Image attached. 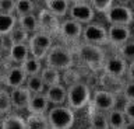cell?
I'll return each mask as SVG.
<instances>
[{"mask_svg": "<svg viewBox=\"0 0 134 129\" xmlns=\"http://www.w3.org/2000/svg\"><path fill=\"white\" fill-rule=\"evenodd\" d=\"M53 44H54L53 37L45 34V32H41V31L34 32V34L29 35V38L27 41L29 56L36 58V59L43 62L46 53L49 52V49L52 48Z\"/></svg>", "mask_w": 134, "mask_h": 129, "instance_id": "5b68a950", "label": "cell"}, {"mask_svg": "<svg viewBox=\"0 0 134 129\" xmlns=\"http://www.w3.org/2000/svg\"><path fill=\"white\" fill-rule=\"evenodd\" d=\"M49 129H70L75 123V112L67 105L50 107L46 112Z\"/></svg>", "mask_w": 134, "mask_h": 129, "instance_id": "277c9868", "label": "cell"}, {"mask_svg": "<svg viewBox=\"0 0 134 129\" xmlns=\"http://www.w3.org/2000/svg\"><path fill=\"white\" fill-rule=\"evenodd\" d=\"M43 65L56 69L59 72H64L67 69L74 68L75 56L73 49L63 44H53L52 48L49 49V52L46 53Z\"/></svg>", "mask_w": 134, "mask_h": 129, "instance_id": "7a4b0ae2", "label": "cell"}, {"mask_svg": "<svg viewBox=\"0 0 134 129\" xmlns=\"http://www.w3.org/2000/svg\"><path fill=\"white\" fill-rule=\"evenodd\" d=\"M70 129H81V128H75V126H73V128H70Z\"/></svg>", "mask_w": 134, "mask_h": 129, "instance_id": "60d3db41", "label": "cell"}, {"mask_svg": "<svg viewBox=\"0 0 134 129\" xmlns=\"http://www.w3.org/2000/svg\"><path fill=\"white\" fill-rule=\"evenodd\" d=\"M81 42L90 44V45H96V47H105L108 45V32L106 27L103 24L91 21L82 25V32H81Z\"/></svg>", "mask_w": 134, "mask_h": 129, "instance_id": "8992f818", "label": "cell"}, {"mask_svg": "<svg viewBox=\"0 0 134 129\" xmlns=\"http://www.w3.org/2000/svg\"><path fill=\"white\" fill-rule=\"evenodd\" d=\"M106 119H108V126L109 129H121L127 122L124 114L121 112L120 108H113V110L106 112Z\"/></svg>", "mask_w": 134, "mask_h": 129, "instance_id": "7402d4cb", "label": "cell"}, {"mask_svg": "<svg viewBox=\"0 0 134 129\" xmlns=\"http://www.w3.org/2000/svg\"><path fill=\"white\" fill-rule=\"evenodd\" d=\"M81 32H82V25L77 21L71 18H64L63 21H60L59 25L57 35L62 39L63 45H77L78 42H81Z\"/></svg>", "mask_w": 134, "mask_h": 129, "instance_id": "52a82bcc", "label": "cell"}, {"mask_svg": "<svg viewBox=\"0 0 134 129\" xmlns=\"http://www.w3.org/2000/svg\"><path fill=\"white\" fill-rule=\"evenodd\" d=\"M35 14H36V21H38V31L45 32V34H48L50 37H56L62 20L56 17L53 13H50L45 7L39 9V11Z\"/></svg>", "mask_w": 134, "mask_h": 129, "instance_id": "30bf717a", "label": "cell"}, {"mask_svg": "<svg viewBox=\"0 0 134 129\" xmlns=\"http://www.w3.org/2000/svg\"><path fill=\"white\" fill-rule=\"evenodd\" d=\"M121 97L124 98V101H133L134 94H133V81H124L123 89L120 91Z\"/></svg>", "mask_w": 134, "mask_h": 129, "instance_id": "e575fe53", "label": "cell"}, {"mask_svg": "<svg viewBox=\"0 0 134 129\" xmlns=\"http://www.w3.org/2000/svg\"><path fill=\"white\" fill-rule=\"evenodd\" d=\"M127 66H129L127 62L124 59H121L117 53H115V55L105 58V62L102 65V70L100 72L105 74H109V76H113V77L124 79V74L127 72Z\"/></svg>", "mask_w": 134, "mask_h": 129, "instance_id": "7c38bea8", "label": "cell"}, {"mask_svg": "<svg viewBox=\"0 0 134 129\" xmlns=\"http://www.w3.org/2000/svg\"><path fill=\"white\" fill-rule=\"evenodd\" d=\"M17 25L21 27L24 31H27L28 34H34L38 31V21H36V14L29 13L24 16H18L17 17Z\"/></svg>", "mask_w": 134, "mask_h": 129, "instance_id": "d4e9b609", "label": "cell"}, {"mask_svg": "<svg viewBox=\"0 0 134 129\" xmlns=\"http://www.w3.org/2000/svg\"><path fill=\"white\" fill-rule=\"evenodd\" d=\"M109 25H126L131 27L133 24V9L131 6H121V4H113L103 13Z\"/></svg>", "mask_w": 134, "mask_h": 129, "instance_id": "ba28073f", "label": "cell"}, {"mask_svg": "<svg viewBox=\"0 0 134 129\" xmlns=\"http://www.w3.org/2000/svg\"><path fill=\"white\" fill-rule=\"evenodd\" d=\"M85 129H95V128H92V126H90V125H88V126H87Z\"/></svg>", "mask_w": 134, "mask_h": 129, "instance_id": "ab89813d", "label": "cell"}, {"mask_svg": "<svg viewBox=\"0 0 134 129\" xmlns=\"http://www.w3.org/2000/svg\"><path fill=\"white\" fill-rule=\"evenodd\" d=\"M67 16H69V18L80 23L81 25H85V24L94 21L96 13L91 7L90 3L85 2V3H71Z\"/></svg>", "mask_w": 134, "mask_h": 129, "instance_id": "8fae6325", "label": "cell"}, {"mask_svg": "<svg viewBox=\"0 0 134 129\" xmlns=\"http://www.w3.org/2000/svg\"><path fill=\"white\" fill-rule=\"evenodd\" d=\"M116 4H121V6H131L133 0H115Z\"/></svg>", "mask_w": 134, "mask_h": 129, "instance_id": "8d00e7d4", "label": "cell"}, {"mask_svg": "<svg viewBox=\"0 0 134 129\" xmlns=\"http://www.w3.org/2000/svg\"><path fill=\"white\" fill-rule=\"evenodd\" d=\"M25 80H27V74L24 73V70L21 69V66H18V65L8 66L7 70L3 74V83H4V87H6L7 90L24 86Z\"/></svg>", "mask_w": 134, "mask_h": 129, "instance_id": "5bb4252c", "label": "cell"}, {"mask_svg": "<svg viewBox=\"0 0 134 129\" xmlns=\"http://www.w3.org/2000/svg\"><path fill=\"white\" fill-rule=\"evenodd\" d=\"M88 3L91 4V7L94 9V11L96 14H103L109 7H110L115 0H88Z\"/></svg>", "mask_w": 134, "mask_h": 129, "instance_id": "d6a6232c", "label": "cell"}, {"mask_svg": "<svg viewBox=\"0 0 134 129\" xmlns=\"http://www.w3.org/2000/svg\"><path fill=\"white\" fill-rule=\"evenodd\" d=\"M50 108L48 100L45 94H31V98L27 105V112L28 114H46Z\"/></svg>", "mask_w": 134, "mask_h": 129, "instance_id": "ac0fdd59", "label": "cell"}, {"mask_svg": "<svg viewBox=\"0 0 134 129\" xmlns=\"http://www.w3.org/2000/svg\"><path fill=\"white\" fill-rule=\"evenodd\" d=\"M29 35H31V34H28L27 31H24L21 27L15 25V27L10 31L8 38H10L11 44H27Z\"/></svg>", "mask_w": 134, "mask_h": 129, "instance_id": "1f68e13d", "label": "cell"}, {"mask_svg": "<svg viewBox=\"0 0 134 129\" xmlns=\"http://www.w3.org/2000/svg\"><path fill=\"white\" fill-rule=\"evenodd\" d=\"M67 94H66V104L73 110L74 112L77 111H82L90 105L91 101V94H92V89L90 87V84L82 80L75 81L73 84L67 86Z\"/></svg>", "mask_w": 134, "mask_h": 129, "instance_id": "3957f363", "label": "cell"}, {"mask_svg": "<svg viewBox=\"0 0 134 129\" xmlns=\"http://www.w3.org/2000/svg\"><path fill=\"white\" fill-rule=\"evenodd\" d=\"M133 108H134V100L133 101H124L123 107L120 108L121 112H123L124 116H126V119L130 121V122H134V111H133Z\"/></svg>", "mask_w": 134, "mask_h": 129, "instance_id": "836d02e7", "label": "cell"}, {"mask_svg": "<svg viewBox=\"0 0 134 129\" xmlns=\"http://www.w3.org/2000/svg\"><path fill=\"white\" fill-rule=\"evenodd\" d=\"M24 86L27 87V90L31 94H42L45 91V89H46L39 74H35V76H27V80H25Z\"/></svg>", "mask_w": 134, "mask_h": 129, "instance_id": "4316f807", "label": "cell"}, {"mask_svg": "<svg viewBox=\"0 0 134 129\" xmlns=\"http://www.w3.org/2000/svg\"><path fill=\"white\" fill-rule=\"evenodd\" d=\"M39 76L42 79V81H43L45 87L62 83V72H59V70L53 69V68H49V66H45V65L39 72Z\"/></svg>", "mask_w": 134, "mask_h": 129, "instance_id": "44dd1931", "label": "cell"}, {"mask_svg": "<svg viewBox=\"0 0 134 129\" xmlns=\"http://www.w3.org/2000/svg\"><path fill=\"white\" fill-rule=\"evenodd\" d=\"M17 25V16L0 13V35H8L10 31Z\"/></svg>", "mask_w": 134, "mask_h": 129, "instance_id": "83f0119b", "label": "cell"}, {"mask_svg": "<svg viewBox=\"0 0 134 129\" xmlns=\"http://www.w3.org/2000/svg\"><path fill=\"white\" fill-rule=\"evenodd\" d=\"M0 129H27L25 128V119L18 112H10V114L2 116Z\"/></svg>", "mask_w": 134, "mask_h": 129, "instance_id": "d6986e66", "label": "cell"}, {"mask_svg": "<svg viewBox=\"0 0 134 129\" xmlns=\"http://www.w3.org/2000/svg\"><path fill=\"white\" fill-rule=\"evenodd\" d=\"M121 129H134V122H130V121H127L126 122V125Z\"/></svg>", "mask_w": 134, "mask_h": 129, "instance_id": "74e56055", "label": "cell"}, {"mask_svg": "<svg viewBox=\"0 0 134 129\" xmlns=\"http://www.w3.org/2000/svg\"><path fill=\"white\" fill-rule=\"evenodd\" d=\"M71 3H85V2H88V0H70Z\"/></svg>", "mask_w": 134, "mask_h": 129, "instance_id": "f35d334b", "label": "cell"}, {"mask_svg": "<svg viewBox=\"0 0 134 129\" xmlns=\"http://www.w3.org/2000/svg\"><path fill=\"white\" fill-rule=\"evenodd\" d=\"M10 91V100H11V108L13 111H27L28 101L31 98V93L27 90L25 86L17 87V89H11Z\"/></svg>", "mask_w": 134, "mask_h": 129, "instance_id": "9a60e30c", "label": "cell"}, {"mask_svg": "<svg viewBox=\"0 0 134 129\" xmlns=\"http://www.w3.org/2000/svg\"><path fill=\"white\" fill-rule=\"evenodd\" d=\"M88 125L95 129H109L106 112H100L88 108Z\"/></svg>", "mask_w": 134, "mask_h": 129, "instance_id": "cb8c5ba5", "label": "cell"}, {"mask_svg": "<svg viewBox=\"0 0 134 129\" xmlns=\"http://www.w3.org/2000/svg\"><path fill=\"white\" fill-rule=\"evenodd\" d=\"M106 32H108V45H112L115 49L133 38L131 28L126 25H109L106 27Z\"/></svg>", "mask_w": 134, "mask_h": 129, "instance_id": "4fadbf2b", "label": "cell"}, {"mask_svg": "<svg viewBox=\"0 0 134 129\" xmlns=\"http://www.w3.org/2000/svg\"><path fill=\"white\" fill-rule=\"evenodd\" d=\"M24 119L27 129H49L46 114H28Z\"/></svg>", "mask_w": 134, "mask_h": 129, "instance_id": "603a6c76", "label": "cell"}, {"mask_svg": "<svg viewBox=\"0 0 134 129\" xmlns=\"http://www.w3.org/2000/svg\"><path fill=\"white\" fill-rule=\"evenodd\" d=\"M15 0H0V13L14 14Z\"/></svg>", "mask_w": 134, "mask_h": 129, "instance_id": "d590c367", "label": "cell"}, {"mask_svg": "<svg viewBox=\"0 0 134 129\" xmlns=\"http://www.w3.org/2000/svg\"><path fill=\"white\" fill-rule=\"evenodd\" d=\"M71 49L74 52V56H77V59L91 72L96 73L102 70V65L105 62V58H106V52H105L103 47L78 42Z\"/></svg>", "mask_w": 134, "mask_h": 129, "instance_id": "6da1fadb", "label": "cell"}, {"mask_svg": "<svg viewBox=\"0 0 134 129\" xmlns=\"http://www.w3.org/2000/svg\"><path fill=\"white\" fill-rule=\"evenodd\" d=\"M116 104H117L116 94H113L108 90H103V89H95V90H92L91 101L87 108L100 111V112H108V111L113 110V108H116Z\"/></svg>", "mask_w": 134, "mask_h": 129, "instance_id": "9c48e42d", "label": "cell"}, {"mask_svg": "<svg viewBox=\"0 0 134 129\" xmlns=\"http://www.w3.org/2000/svg\"><path fill=\"white\" fill-rule=\"evenodd\" d=\"M116 53L121 58V59H124L127 63H133V60H134V44H133V38L129 39L127 42H124L123 45H120L119 48H116Z\"/></svg>", "mask_w": 134, "mask_h": 129, "instance_id": "f1b7e54d", "label": "cell"}, {"mask_svg": "<svg viewBox=\"0 0 134 129\" xmlns=\"http://www.w3.org/2000/svg\"><path fill=\"white\" fill-rule=\"evenodd\" d=\"M45 2V9H48L50 13H53L59 18H64L69 13L70 0H43Z\"/></svg>", "mask_w": 134, "mask_h": 129, "instance_id": "ffe728a7", "label": "cell"}, {"mask_svg": "<svg viewBox=\"0 0 134 129\" xmlns=\"http://www.w3.org/2000/svg\"><path fill=\"white\" fill-rule=\"evenodd\" d=\"M13 112L11 108V100H10V91L7 89L0 87V116H4Z\"/></svg>", "mask_w": 134, "mask_h": 129, "instance_id": "4dcf8cb0", "label": "cell"}, {"mask_svg": "<svg viewBox=\"0 0 134 129\" xmlns=\"http://www.w3.org/2000/svg\"><path fill=\"white\" fill-rule=\"evenodd\" d=\"M20 66L27 76H35V74H39V72L42 70V68H43V62L36 59V58L28 56Z\"/></svg>", "mask_w": 134, "mask_h": 129, "instance_id": "484cf974", "label": "cell"}, {"mask_svg": "<svg viewBox=\"0 0 134 129\" xmlns=\"http://www.w3.org/2000/svg\"><path fill=\"white\" fill-rule=\"evenodd\" d=\"M35 2L34 0H15V9H14V14L18 16H24V14H29V13H35Z\"/></svg>", "mask_w": 134, "mask_h": 129, "instance_id": "f546056e", "label": "cell"}, {"mask_svg": "<svg viewBox=\"0 0 134 129\" xmlns=\"http://www.w3.org/2000/svg\"><path fill=\"white\" fill-rule=\"evenodd\" d=\"M46 100H48L49 105L54 107V105H64L66 104V94H67V89L64 84L59 83L54 86H49L46 87L43 91Z\"/></svg>", "mask_w": 134, "mask_h": 129, "instance_id": "2e32d148", "label": "cell"}, {"mask_svg": "<svg viewBox=\"0 0 134 129\" xmlns=\"http://www.w3.org/2000/svg\"><path fill=\"white\" fill-rule=\"evenodd\" d=\"M29 56L27 44H13L7 51V62L11 65H21Z\"/></svg>", "mask_w": 134, "mask_h": 129, "instance_id": "e0dca14e", "label": "cell"}]
</instances>
